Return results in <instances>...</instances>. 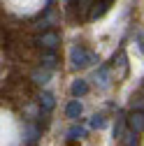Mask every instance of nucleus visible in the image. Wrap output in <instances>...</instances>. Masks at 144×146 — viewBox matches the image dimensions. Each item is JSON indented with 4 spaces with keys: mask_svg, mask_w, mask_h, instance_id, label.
Here are the masks:
<instances>
[{
    "mask_svg": "<svg viewBox=\"0 0 144 146\" xmlns=\"http://www.w3.org/2000/svg\"><path fill=\"white\" fill-rule=\"evenodd\" d=\"M72 65H75V67H84V65H91L93 63V56H91V53H88V51H84V49H79V46H75V49H72Z\"/></svg>",
    "mask_w": 144,
    "mask_h": 146,
    "instance_id": "1",
    "label": "nucleus"
},
{
    "mask_svg": "<svg viewBox=\"0 0 144 146\" xmlns=\"http://www.w3.org/2000/svg\"><path fill=\"white\" fill-rule=\"evenodd\" d=\"M128 125L133 132H142L144 130V111H133L128 116Z\"/></svg>",
    "mask_w": 144,
    "mask_h": 146,
    "instance_id": "2",
    "label": "nucleus"
},
{
    "mask_svg": "<svg viewBox=\"0 0 144 146\" xmlns=\"http://www.w3.org/2000/svg\"><path fill=\"white\" fill-rule=\"evenodd\" d=\"M40 44H42L44 49H53V46L58 44V37H56L53 33H47V35H42V37H40Z\"/></svg>",
    "mask_w": 144,
    "mask_h": 146,
    "instance_id": "3",
    "label": "nucleus"
},
{
    "mask_svg": "<svg viewBox=\"0 0 144 146\" xmlns=\"http://www.w3.org/2000/svg\"><path fill=\"white\" fill-rule=\"evenodd\" d=\"M107 5H109V0H100V3H95L93 9H91V19H98V16H102V14L107 12Z\"/></svg>",
    "mask_w": 144,
    "mask_h": 146,
    "instance_id": "4",
    "label": "nucleus"
},
{
    "mask_svg": "<svg viewBox=\"0 0 144 146\" xmlns=\"http://www.w3.org/2000/svg\"><path fill=\"white\" fill-rule=\"evenodd\" d=\"M79 114H81V104H79V102H70V104H67V116H70V118H77Z\"/></svg>",
    "mask_w": 144,
    "mask_h": 146,
    "instance_id": "5",
    "label": "nucleus"
},
{
    "mask_svg": "<svg viewBox=\"0 0 144 146\" xmlns=\"http://www.w3.org/2000/svg\"><path fill=\"white\" fill-rule=\"evenodd\" d=\"M86 90H88L86 81H75V84H72V95H84Z\"/></svg>",
    "mask_w": 144,
    "mask_h": 146,
    "instance_id": "6",
    "label": "nucleus"
},
{
    "mask_svg": "<svg viewBox=\"0 0 144 146\" xmlns=\"http://www.w3.org/2000/svg\"><path fill=\"white\" fill-rule=\"evenodd\" d=\"M42 104H44V109H53V95H49V93H42Z\"/></svg>",
    "mask_w": 144,
    "mask_h": 146,
    "instance_id": "7",
    "label": "nucleus"
},
{
    "mask_svg": "<svg viewBox=\"0 0 144 146\" xmlns=\"http://www.w3.org/2000/svg\"><path fill=\"white\" fill-rule=\"evenodd\" d=\"M42 63H44V67H53V65H56V56H53V53H47V56L42 58Z\"/></svg>",
    "mask_w": 144,
    "mask_h": 146,
    "instance_id": "8",
    "label": "nucleus"
},
{
    "mask_svg": "<svg viewBox=\"0 0 144 146\" xmlns=\"http://www.w3.org/2000/svg\"><path fill=\"white\" fill-rule=\"evenodd\" d=\"M91 125H93V127H105V118H102V116H93Z\"/></svg>",
    "mask_w": 144,
    "mask_h": 146,
    "instance_id": "9",
    "label": "nucleus"
},
{
    "mask_svg": "<svg viewBox=\"0 0 144 146\" xmlns=\"http://www.w3.org/2000/svg\"><path fill=\"white\" fill-rule=\"evenodd\" d=\"M70 137H84V130H81V127H72V130H70Z\"/></svg>",
    "mask_w": 144,
    "mask_h": 146,
    "instance_id": "10",
    "label": "nucleus"
},
{
    "mask_svg": "<svg viewBox=\"0 0 144 146\" xmlns=\"http://www.w3.org/2000/svg\"><path fill=\"white\" fill-rule=\"evenodd\" d=\"M139 49H142V53H144V35L139 37Z\"/></svg>",
    "mask_w": 144,
    "mask_h": 146,
    "instance_id": "11",
    "label": "nucleus"
}]
</instances>
